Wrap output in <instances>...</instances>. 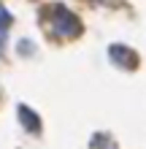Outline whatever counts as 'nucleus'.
<instances>
[{"label": "nucleus", "mask_w": 146, "mask_h": 149, "mask_svg": "<svg viewBox=\"0 0 146 149\" xmlns=\"http://www.w3.org/2000/svg\"><path fill=\"white\" fill-rule=\"evenodd\" d=\"M46 24H49V30L54 33L57 38H76V36H81V30H84L81 27V19L73 11H68L62 3H54V6L49 8Z\"/></svg>", "instance_id": "f257e3e1"}, {"label": "nucleus", "mask_w": 146, "mask_h": 149, "mask_svg": "<svg viewBox=\"0 0 146 149\" xmlns=\"http://www.w3.org/2000/svg\"><path fill=\"white\" fill-rule=\"evenodd\" d=\"M89 146H92V149H116V144L111 141L106 133H95V138L89 141Z\"/></svg>", "instance_id": "20e7f679"}, {"label": "nucleus", "mask_w": 146, "mask_h": 149, "mask_svg": "<svg viewBox=\"0 0 146 149\" xmlns=\"http://www.w3.org/2000/svg\"><path fill=\"white\" fill-rule=\"evenodd\" d=\"M19 122L24 125V130H30V133H38L41 130V119H38V114L30 106H19Z\"/></svg>", "instance_id": "7ed1b4c3"}, {"label": "nucleus", "mask_w": 146, "mask_h": 149, "mask_svg": "<svg viewBox=\"0 0 146 149\" xmlns=\"http://www.w3.org/2000/svg\"><path fill=\"white\" fill-rule=\"evenodd\" d=\"M108 60L116 68H122V71H133V68L138 65V54H135L133 49H127L125 43H111L108 46Z\"/></svg>", "instance_id": "f03ea898"}, {"label": "nucleus", "mask_w": 146, "mask_h": 149, "mask_svg": "<svg viewBox=\"0 0 146 149\" xmlns=\"http://www.w3.org/2000/svg\"><path fill=\"white\" fill-rule=\"evenodd\" d=\"M8 24H11V14H8L3 6H0V33H6V27H8Z\"/></svg>", "instance_id": "39448f33"}]
</instances>
